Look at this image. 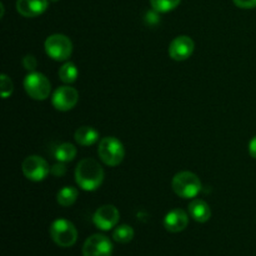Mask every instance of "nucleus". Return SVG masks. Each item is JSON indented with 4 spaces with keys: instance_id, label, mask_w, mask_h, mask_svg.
Segmentation results:
<instances>
[{
    "instance_id": "f257e3e1",
    "label": "nucleus",
    "mask_w": 256,
    "mask_h": 256,
    "mask_svg": "<svg viewBox=\"0 0 256 256\" xmlns=\"http://www.w3.org/2000/svg\"><path fill=\"white\" fill-rule=\"evenodd\" d=\"M104 180V170L96 160L85 158L80 160L75 169V182L85 192H94Z\"/></svg>"
},
{
    "instance_id": "f03ea898",
    "label": "nucleus",
    "mask_w": 256,
    "mask_h": 256,
    "mask_svg": "<svg viewBox=\"0 0 256 256\" xmlns=\"http://www.w3.org/2000/svg\"><path fill=\"white\" fill-rule=\"evenodd\" d=\"M172 190L182 199H192L202 192V182L199 176L192 172H180L172 178Z\"/></svg>"
},
{
    "instance_id": "7ed1b4c3",
    "label": "nucleus",
    "mask_w": 256,
    "mask_h": 256,
    "mask_svg": "<svg viewBox=\"0 0 256 256\" xmlns=\"http://www.w3.org/2000/svg\"><path fill=\"white\" fill-rule=\"evenodd\" d=\"M98 154L108 166H116L124 160L125 149L122 142L114 136L102 138L99 142Z\"/></svg>"
},
{
    "instance_id": "20e7f679",
    "label": "nucleus",
    "mask_w": 256,
    "mask_h": 256,
    "mask_svg": "<svg viewBox=\"0 0 256 256\" xmlns=\"http://www.w3.org/2000/svg\"><path fill=\"white\" fill-rule=\"evenodd\" d=\"M50 236L52 242L62 248H70L76 242L78 230L72 222L66 219H58L50 225Z\"/></svg>"
},
{
    "instance_id": "39448f33",
    "label": "nucleus",
    "mask_w": 256,
    "mask_h": 256,
    "mask_svg": "<svg viewBox=\"0 0 256 256\" xmlns=\"http://www.w3.org/2000/svg\"><path fill=\"white\" fill-rule=\"evenodd\" d=\"M44 46L48 56L56 62H65L72 52V40L64 34H52L48 36Z\"/></svg>"
},
{
    "instance_id": "423d86ee",
    "label": "nucleus",
    "mask_w": 256,
    "mask_h": 256,
    "mask_svg": "<svg viewBox=\"0 0 256 256\" xmlns=\"http://www.w3.org/2000/svg\"><path fill=\"white\" fill-rule=\"evenodd\" d=\"M24 89L32 99L45 100L49 98L52 92V84L44 74L32 72L25 76Z\"/></svg>"
},
{
    "instance_id": "0eeeda50",
    "label": "nucleus",
    "mask_w": 256,
    "mask_h": 256,
    "mask_svg": "<svg viewBox=\"0 0 256 256\" xmlns=\"http://www.w3.org/2000/svg\"><path fill=\"white\" fill-rule=\"evenodd\" d=\"M22 174L32 182H42L49 175L50 166L42 158L38 155H30L25 158L22 164Z\"/></svg>"
},
{
    "instance_id": "6e6552de",
    "label": "nucleus",
    "mask_w": 256,
    "mask_h": 256,
    "mask_svg": "<svg viewBox=\"0 0 256 256\" xmlns=\"http://www.w3.org/2000/svg\"><path fill=\"white\" fill-rule=\"evenodd\" d=\"M112 244L108 236L102 234H94L88 238L82 246L84 256H112Z\"/></svg>"
},
{
    "instance_id": "1a4fd4ad",
    "label": "nucleus",
    "mask_w": 256,
    "mask_h": 256,
    "mask_svg": "<svg viewBox=\"0 0 256 256\" xmlns=\"http://www.w3.org/2000/svg\"><path fill=\"white\" fill-rule=\"evenodd\" d=\"M79 100V92L76 89L72 86H60L54 92L52 98V106L59 112H69L75 105L78 104Z\"/></svg>"
},
{
    "instance_id": "9d476101",
    "label": "nucleus",
    "mask_w": 256,
    "mask_h": 256,
    "mask_svg": "<svg viewBox=\"0 0 256 256\" xmlns=\"http://www.w3.org/2000/svg\"><path fill=\"white\" fill-rule=\"evenodd\" d=\"M120 212L114 205H102L96 212H94L92 216V222L95 226L100 230H110L115 228L119 222Z\"/></svg>"
},
{
    "instance_id": "9b49d317",
    "label": "nucleus",
    "mask_w": 256,
    "mask_h": 256,
    "mask_svg": "<svg viewBox=\"0 0 256 256\" xmlns=\"http://www.w3.org/2000/svg\"><path fill=\"white\" fill-rule=\"evenodd\" d=\"M194 40L186 35L176 36L169 45V55L172 60L176 62H184L189 59L194 52Z\"/></svg>"
},
{
    "instance_id": "f8f14e48",
    "label": "nucleus",
    "mask_w": 256,
    "mask_h": 256,
    "mask_svg": "<svg viewBox=\"0 0 256 256\" xmlns=\"http://www.w3.org/2000/svg\"><path fill=\"white\" fill-rule=\"evenodd\" d=\"M189 224V215L182 209H174L164 218V228L169 232H180L186 229Z\"/></svg>"
},
{
    "instance_id": "ddd939ff",
    "label": "nucleus",
    "mask_w": 256,
    "mask_h": 256,
    "mask_svg": "<svg viewBox=\"0 0 256 256\" xmlns=\"http://www.w3.org/2000/svg\"><path fill=\"white\" fill-rule=\"evenodd\" d=\"M48 0H16V10L25 18H35L48 9Z\"/></svg>"
},
{
    "instance_id": "4468645a",
    "label": "nucleus",
    "mask_w": 256,
    "mask_h": 256,
    "mask_svg": "<svg viewBox=\"0 0 256 256\" xmlns=\"http://www.w3.org/2000/svg\"><path fill=\"white\" fill-rule=\"evenodd\" d=\"M189 214L195 222H206L212 218V209L209 204L202 199H194L188 206Z\"/></svg>"
},
{
    "instance_id": "2eb2a0df",
    "label": "nucleus",
    "mask_w": 256,
    "mask_h": 256,
    "mask_svg": "<svg viewBox=\"0 0 256 256\" xmlns=\"http://www.w3.org/2000/svg\"><path fill=\"white\" fill-rule=\"evenodd\" d=\"M75 142L82 146L94 145L99 140V132L92 126H82L75 132Z\"/></svg>"
},
{
    "instance_id": "dca6fc26",
    "label": "nucleus",
    "mask_w": 256,
    "mask_h": 256,
    "mask_svg": "<svg viewBox=\"0 0 256 256\" xmlns=\"http://www.w3.org/2000/svg\"><path fill=\"white\" fill-rule=\"evenodd\" d=\"M78 195H79V192H78L76 188L64 186L62 189H60L56 194L58 204L62 205V206L64 208L72 206V205L76 202Z\"/></svg>"
},
{
    "instance_id": "f3484780",
    "label": "nucleus",
    "mask_w": 256,
    "mask_h": 256,
    "mask_svg": "<svg viewBox=\"0 0 256 256\" xmlns=\"http://www.w3.org/2000/svg\"><path fill=\"white\" fill-rule=\"evenodd\" d=\"M55 158L60 162H72L76 156V148L70 142H62L55 150Z\"/></svg>"
},
{
    "instance_id": "a211bd4d",
    "label": "nucleus",
    "mask_w": 256,
    "mask_h": 256,
    "mask_svg": "<svg viewBox=\"0 0 256 256\" xmlns=\"http://www.w3.org/2000/svg\"><path fill=\"white\" fill-rule=\"evenodd\" d=\"M78 75H79V72H78L76 65L72 62H65L59 69V78L65 84H72L76 82Z\"/></svg>"
},
{
    "instance_id": "6ab92c4d",
    "label": "nucleus",
    "mask_w": 256,
    "mask_h": 256,
    "mask_svg": "<svg viewBox=\"0 0 256 256\" xmlns=\"http://www.w3.org/2000/svg\"><path fill=\"white\" fill-rule=\"evenodd\" d=\"M112 239L120 244H128L134 239V229L129 225H120L112 232Z\"/></svg>"
},
{
    "instance_id": "aec40b11",
    "label": "nucleus",
    "mask_w": 256,
    "mask_h": 256,
    "mask_svg": "<svg viewBox=\"0 0 256 256\" xmlns=\"http://www.w3.org/2000/svg\"><path fill=\"white\" fill-rule=\"evenodd\" d=\"M182 0H150L152 8L156 12H168L178 8Z\"/></svg>"
},
{
    "instance_id": "412c9836",
    "label": "nucleus",
    "mask_w": 256,
    "mask_h": 256,
    "mask_svg": "<svg viewBox=\"0 0 256 256\" xmlns=\"http://www.w3.org/2000/svg\"><path fill=\"white\" fill-rule=\"evenodd\" d=\"M0 82H2V99H6V98H9L12 95V90H14V85H12V79L6 74L2 75Z\"/></svg>"
},
{
    "instance_id": "4be33fe9",
    "label": "nucleus",
    "mask_w": 256,
    "mask_h": 256,
    "mask_svg": "<svg viewBox=\"0 0 256 256\" xmlns=\"http://www.w3.org/2000/svg\"><path fill=\"white\" fill-rule=\"evenodd\" d=\"M22 66H24L29 72H34L38 66V62L36 59H35L34 55H25V56L22 58Z\"/></svg>"
},
{
    "instance_id": "5701e85b",
    "label": "nucleus",
    "mask_w": 256,
    "mask_h": 256,
    "mask_svg": "<svg viewBox=\"0 0 256 256\" xmlns=\"http://www.w3.org/2000/svg\"><path fill=\"white\" fill-rule=\"evenodd\" d=\"M50 172H52L54 176H62V175H65V172H66V166L64 165V162H59L58 164H55L54 166L52 168Z\"/></svg>"
},
{
    "instance_id": "b1692460",
    "label": "nucleus",
    "mask_w": 256,
    "mask_h": 256,
    "mask_svg": "<svg viewBox=\"0 0 256 256\" xmlns=\"http://www.w3.org/2000/svg\"><path fill=\"white\" fill-rule=\"evenodd\" d=\"M238 8L242 9H252L256 8V0H232Z\"/></svg>"
},
{
    "instance_id": "393cba45",
    "label": "nucleus",
    "mask_w": 256,
    "mask_h": 256,
    "mask_svg": "<svg viewBox=\"0 0 256 256\" xmlns=\"http://www.w3.org/2000/svg\"><path fill=\"white\" fill-rule=\"evenodd\" d=\"M249 154L252 155V158L256 159V135L249 142Z\"/></svg>"
},
{
    "instance_id": "a878e982",
    "label": "nucleus",
    "mask_w": 256,
    "mask_h": 256,
    "mask_svg": "<svg viewBox=\"0 0 256 256\" xmlns=\"http://www.w3.org/2000/svg\"><path fill=\"white\" fill-rule=\"evenodd\" d=\"M0 9H2V15H0V16H4V5L2 4H0Z\"/></svg>"
},
{
    "instance_id": "bb28decb",
    "label": "nucleus",
    "mask_w": 256,
    "mask_h": 256,
    "mask_svg": "<svg viewBox=\"0 0 256 256\" xmlns=\"http://www.w3.org/2000/svg\"><path fill=\"white\" fill-rule=\"evenodd\" d=\"M52 2H58V0H52Z\"/></svg>"
}]
</instances>
